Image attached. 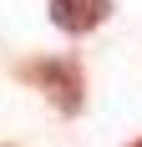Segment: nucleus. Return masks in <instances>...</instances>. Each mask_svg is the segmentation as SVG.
Returning a JSON list of instances; mask_svg holds the SVG:
<instances>
[{"mask_svg": "<svg viewBox=\"0 0 142 147\" xmlns=\"http://www.w3.org/2000/svg\"><path fill=\"white\" fill-rule=\"evenodd\" d=\"M20 76H26L36 91H46V102L56 107L61 117H76L81 102H86V76H81V66H76V56H41V61H26Z\"/></svg>", "mask_w": 142, "mask_h": 147, "instance_id": "nucleus-1", "label": "nucleus"}, {"mask_svg": "<svg viewBox=\"0 0 142 147\" xmlns=\"http://www.w3.org/2000/svg\"><path fill=\"white\" fill-rule=\"evenodd\" d=\"M51 26L66 30V36H86V30H97L107 15H112V0H51Z\"/></svg>", "mask_w": 142, "mask_h": 147, "instance_id": "nucleus-2", "label": "nucleus"}, {"mask_svg": "<svg viewBox=\"0 0 142 147\" xmlns=\"http://www.w3.org/2000/svg\"><path fill=\"white\" fill-rule=\"evenodd\" d=\"M132 147H142V142H132Z\"/></svg>", "mask_w": 142, "mask_h": 147, "instance_id": "nucleus-3", "label": "nucleus"}]
</instances>
